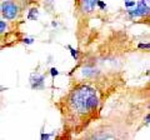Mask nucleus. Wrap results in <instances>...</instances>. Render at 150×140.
<instances>
[{
	"instance_id": "1",
	"label": "nucleus",
	"mask_w": 150,
	"mask_h": 140,
	"mask_svg": "<svg viewBox=\"0 0 150 140\" xmlns=\"http://www.w3.org/2000/svg\"><path fill=\"white\" fill-rule=\"evenodd\" d=\"M99 99L95 89L88 85H79L69 93L65 99V109L69 116L74 119H88L96 113Z\"/></svg>"
},
{
	"instance_id": "2",
	"label": "nucleus",
	"mask_w": 150,
	"mask_h": 140,
	"mask_svg": "<svg viewBox=\"0 0 150 140\" xmlns=\"http://www.w3.org/2000/svg\"><path fill=\"white\" fill-rule=\"evenodd\" d=\"M0 11H1V15L6 20H14L19 15V6L11 0H5V1L1 3Z\"/></svg>"
},
{
	"instance_id": "3",
	"label": "nucleus",
	"mask_w": 150,
	"mask_h": 140,
	"mask_svg": "<svg viewBox=\"0 0 150 140\" xmlns=\"http://www.w3.org/2000/svg\"><path fill=\"white\" fill-rule=\"evenodd\" d=\"M128 14L130 18H139V16H145L149 14V4L148 0H140L135 4L134 9H129Z\"/></svg>"
},
{
	"instance_id": "4",
	"label": "nucleus",
	"mask_w": 150,
	"mask_h": 140,
	"mask_svg": "<svg viewBox=\"0 0 150 140\" xmlns=\"http://www.w3.org/2000/svg\"><path fill=\"white\" fill-rule=\"evenodd\" d=\"M44 81H45L44 75H40V74H38V73L33 74L30 76V84H31L33 89H43Z\"/></svg>"
},
{
	"instance_id": "5",
	"label": "nucleus",
	"mask_w": 150,
	"mask_h": 140,
	"mask_svg": "<svg viewBox=\"0 0 150 140\" xmlns=\"http://www.w3.org/2000/svg\"><path fill=\"white\" fill-rule=\"evenodd\" d=\"M99 0H81V10L84 13H93L96 8V4Z\"/></svg>"
},
{
	"instance_id": "6",
	"label": "nucleus",
	"mask_w": 150,
	"mask_h": 140,
	"mask_svg": "<svg viewBox=\"0 0 150 140\" xmlns=\"http://www.w3.org/2000/svg\"><path fill=\"white\" fill-rule=\"evenodd\" d=\"M5 30H6V23L3 21V20H0V34H3Z\"/></svg>"
},
{
	"instance_id": "7",
	"label": "nucleus",
	"mask_w": 150,
	"mask_h": 140,
	"mask_svg": "<svg viewBox=\"0 0 150 140\" xmlns=\"http://www.w3.org/2000/svg\"><path fill=\"white\" fill-rule=\"evenodd\" d=\"M135 1H131V0H125V8H131V6H135Z\"/></svg>"
},
{
	"instance_id": "8",
	"label": "nucleus",
	"mask_w": 150,
	"mask_h": 140,
	"mask_svg": "<svg viewBox=\"0 0 150 140\" xmlns=\"http://www.w3.org/2000/svg\"><path fill=\"white\" fill-rule=\"evenodd\" d=\"M69 49H70V51H71V55H73V58H74V59H78V50L73 49L71 46H69Z\"/></svg>"
},
{
	"instance_id": "9",
	"label": "nucleus",
	"mask_w": 150,
	"mask_h": 140,
	"mask_svg": "<svg viewBox=\"0 0 150 140\" xmlns=\"http://www.w3.org/2000/svg\"><path fill=\"white\" fill-rule=\"evenodd\" d=\"M96 6H99L101 10H103V9H105V8H106V4H105L104 1H101V0H99V1H98V4H96Z\"/></svg>"
},
{
	"instance_id": "10",
	"label": "nucleus",
	"mask_w": 150,
	"mask_h": 140,
	"mask_svg": "<svg viewBox=\"0 0 150 140\" xmlns=\"http://www.w3.org/2000/svg\"><path fill=\"white\" fill-rule=\"evenodd\" d=\"M50 74H51V76H56V75H59V71H58V69H55V68H51L50 70Z\"/></svg>"
},
{
	"instance_id": "11",
	"label": "nucleus",
	"mask_w": 150,
	"mask_h": 140,
	"mask_svg": "<svg viewBox=\"0 0 150 140\" xmlns=\"http://www.w3.org/2000/svg\"><path fill=\"white\" fill-rule=\"evenodd\" d=\"M139 48L140 49H149V44H140Z\"/></svg>"
},
{
	"instance_id": "12",
	"label": "nucleus",
	"mask_w": 150,
	"mask_h": 140,
	"mask_svg": "<svg viewBox=\"0 0 150 140\" xmlns=\"http://www.w3.org/2000/svg\"><path fill=\"white\" fill-rule=\"evenodd\" d=\"M24 41H25L26 44H31V43H33V41H34V40H33V39H25Z\"/></svg>"
},
{
	"instance_id": "13",
	"label": "nucleus",
	"mask_w": 150,
	"mask_h": 140,
	"mask_svg": "<svg viewBox=\"0 0 150 140\" xmlns=\"http://www.w3.org/2000/svg\"><path fill=\"white\" fill-rule=\"evenodd\" d=\"M48 138H50V135H46V134L41 135V139H48Z\"/></svg>"
},
{
	"instance_id": "14",
	"label": "nucleus",
	"mask_w": 150,
	"mask_h": 140,
	"mask_svg": "<svg viewBox=\"0 0 150 140\" xmlns=\"http://www.w3.org/2000/svg\"><path fill=\"white\" fill-rule=\"evenodd\" d=\"M149 120H150V116L146 115V124H149Z\"/></svg>"
}]
</instances>
